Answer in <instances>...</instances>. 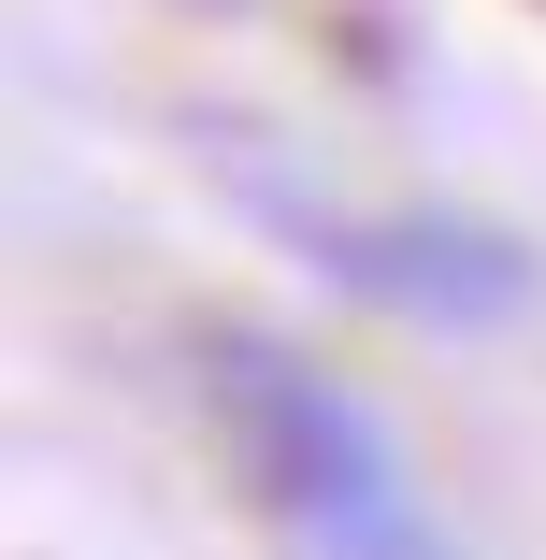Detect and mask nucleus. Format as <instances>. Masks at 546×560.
<instances>
[{"label": "nucleus", "mask_w": 546, "mask_h": 560, "mask_svg": "<svg viewBox=\"0 0 546 560\" xmlns=\"http://www.w3.org/2000/svg\"><path fill=\"white\" fill-rule=\"evenodd\" d=\"M201 388H216V417H231V460L259 475V503L316 560H461L446 532H431L403 445L374 431L360 388H332L316 360L259 346V330H216V346H201Z\"/></svg>", "instance_id": "obj_1"}, {"label": "nucleus", "mask_w": 546, "mask_h": 560, "mask_svg": "<svg viewBox=\"0 0 546 560\" xmlns=\"http://www.w3.org/2000/svg\"><path fill=\"white\" fill-rule=\"evenodd\" d=\"M302 259H332L360 302L431 316V330H475V316H518L532 302V259L503 231H475V215H332V231L302 215Z\"/></svg>", "instance_id": "obj_2"}]
</instances>
